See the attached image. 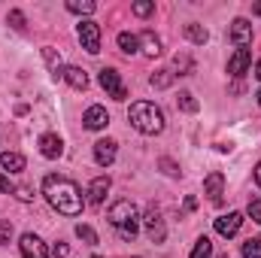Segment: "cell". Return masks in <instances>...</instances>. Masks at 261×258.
Segmentation results:
<instances>
[{"instance_id":"cell-1","label":"cell","mask_w":261,"mask_h":258,"mask_svg":"<svg viewBox=\"0 0 261 258\" xmlns=\"http://www.w3.org/2000/svg\"><path fill=\"white\" fill-rule=\"evenodd\" d=\"M43 194L61 216H79L85 207V197L79 192V186L67 176H58V173H49L43 179Z\"/></svg>"},{"instance_id":"cell-2","label":"cell","mask_w":261,"mask_h":258,"mask_svg":"<svg viewBox=\"0 0 261 258\" xmlns=\"http://www.w3.org/2000/svg\"><path fill=\"white\" fill-rule=\"evenodd\" d=\"M128 122L134 125V131L152 137V134L164 131V113L152 100H137V104H130V110H128Z\"/></svg>"},{"instance_id":"cell-3","label":"cell","mask_w":261,"mask_h":258,"mask_svg":"<svg viewBox=\"0 0 261 258\" xmlns=\"http://www.w3.org/2000/svg\"><path fill=\"white\" fill-rule=\"evenodd\" d=\"M107 219H110V225L116 228V234H119L125 243H130V240L137 237V231H140V213H137V207H134L130 200H116V203L110 207Z\"/></svg>"},{"instance_id":"cell-4","label":"cell","mask_w":261,"mask_h":258,"mask_svg":"<svg viewBox=\"0 0 261 258\" xmlns=\"http://www.w3.org/2000/svg\"><path fill=\"white\" fill-rule=\"evenodd\" d=\"M100 88L113 97V100H125L128 97V88H125V82H122V76H119V70H113V67H103L100 70Z\"/></svg>"},{"instance_id":"cell-5","label":"cell","mask_w":261,"mask_h":258,"mask_svg":"<svg viewBox=\"0 0 261 258\" xmlns=\"http://www.w3.org/2000/svg\"><path fill=\"white\" fill-rule=\"evenodd\" d=\"M76 34H79V43H82V49H85V52H91V55H97V52H100V28H97V21H91V18L79 21Z\"/></svg>"},{"instance_id":"cell-6","label":"cell","mask_w":261,"mask_h":258,"mask_svg":"<svg viewBox=\"0 0 261 258\" xmlns=\"http://www.w3.org/2000/svg\"><path fill=\"white\" fill-rule=\"evenodd\" d=\"M143 228H146V234H149V240H152V243H164L167 228H164V219H161V213H158L155 207H149V210H146V216H143Z\"/></svg>"},{"instance_id":"cell-7","label":"cell","mask_w":261,"mask_h":258,"mask_svg":"<svg viewBox=\"0 0 261 258\" xmlns=\"http://www.w3.org/2000/svg\"><path fill=\"white\" fill-rule=\"evenodd\" d=\"M21 258H49V249H46V243L37 237V234H21Z\"/></svg>"},{"instance_id":"cell-8","label":"cell","mask_w":261,"mask_h":258,"mask_svg":"<svg viewBox=\"0 0 261 258\" xmlns=\"http://www.w3.org/2000/svg\"><path fill=\"white\" fill-rule=\"evenodd\" d=\"M203 194L210 197V203H222V197H225V176L219 173V170H213L206 179H203Z\"/></svg>"},{"instance_id":"cell-9","label":"cell","mask_w":261,"mask_h":258,"mask_svg":"<svg viewBox=\"0 0 261 258\" xmlns=\"http://www.w3.org/2000/svg\"><path fill=\"white\" fill-rule=\"evenodd\" d=\"M116 146H119V143L110 140V137H107V140H97V143H94V161H97L100 167H110V164L116 161V152H119Z\"/></svg>"},{"instance_id":"cell-10","label":"cell","mask_w":261,"mask_h":258,"mask_svg":"<svg viewBox=\"0 0 261 258\" xmlns=\"http://www.w3.org/2000/svg\"><path fill=\"white\" fill-rule=\"evenodd\" d=\"M240 225H243V216H240V213H228V216H219V219H216V234L228 240V237H234V234L240 231Z\"/></svg>"},{"instance_id":"cell-11","label":"cell","mask_w":261,"mask_h":258,"mask_svg":"<svg viewBox=\"0 0 261 258\" xmlns=\"http://www.w3.org/2000/svg\"><path fill=\"white\" fill-rule=\"evenodd\" d=\"M82 122H85V128L88 131H103L107 125H110V116H107L103 107H88L85 116H82Z\"/></svg>"},{"instance_id":"cell-12","label":"cell","mask_w":261,"mask_h":258,"mask_svg":"<svg viewBox=\"0 0 261 258\" xmlns=\"http://www.w3.org/2000/svg\"><path fill=\"white\" fill-rule=\"evenodd\" d=\"M231 40H234L240 49H246V43H252V24H249L246 18H234V21H231Z\"/></svg>"},{"instance_id":"cell-13","label":"cell","mask_w":261,"mask_h":258,"mask_svg":"<svg viewBox=\"0 0 261 258\" xmlns=\"http://www.w3.org/2000/svg\"><path fill=\"white\" fill-rule=\"evenodd\" d=\"M40 152H43L46 158H61V155H64V140H61L58 134H43V137H40Z\"/></svg>"},{"instance_id":"cell-14","label":"cell","mask_w":261,"mask_h":258,"mask_svg":"<svg viewBox=\"0 0 261 258\" xmlns=\"http://www.w3.org/2000/svg\"><path fill=\"white\" fill-rule=\"evenodd\" d=\"M249 64H252V52H249V49H237V52L228 58V73H231V76H243V73L249 70Z\"/></svg>"},{"instance_id":"cell-15","label":"cell","mask_w":261,"mask_h":258,"mask_svg":"<svg viewBox=\"0 0 261 258\" xmlns=\"http://www.w3.org/2000/svg\"><path fill=\"white\" fill-rule=\"evenodd\" d=\"M58 76L64 79L70 88H76V91H85V88H88V76H85V70H82V67H64Z\"/></svg>"},{"instance_id":"cell-16","label":"cell","mask_w":261,"mask_h":258,"mask_svg":"<svg viewBox=\"0 0 261 258\" xmlns=\"http://www.w3.org/2000/svg\"><path fill=\"white\" fill-rule=\"evenodd\" d=\"M107 192H110V176L91 179V186H88V203H91V207H100V203L107 200Z\"/></svg>"},{"instance_id":"cell-17","label":"cell","mask_w":261,"mask_h":258,"mask_svg":"<svg viewBox=\"0 0 261 258\" xmlns=\"http://www.w3.org/2000/svg\"><path fill=\"white\" fill-rule=\"evenodd\" d=\"M0 164H3V170H9V173H21L24 170V155H18V152H0Z\"/></svg>"},{"instance_id":"cell-18","label":"cell","mask_w":261,"mask_h":258,"mask_svg":"<svg viewBox=\"0 0 261 258\" xmlns=\"http://www.w3.org/2000/svg\"><path fill=\"white\" fill-rule=\"evenodd\" d=\"M140 46H143V52L152 55V58L161 55V40L155 37V31H143V34H140Z\"/></svg>"},{"instance_id":"cell-19","label":"cell","mask_w":261,"mask_h":258,"mask_svg":"<svg viewBox=\"0 0 261 258\" xmlns=\"http://www.w3.org/2000/svg\"><path fill=\"white\" fill-rule=\"evenodd\" d=\"M182 31H186V37H189L192 43H197V46H203V43L210 40V34H206V28H203V24H186Z\"/></svg>"},{"instance_id":"cell-20","label":"cell","mask_w":261,"mask_h":258,"mask_svg":"<svg viewBox=\"0 0 261 258\" xmlns=\"http://www.w3.org/2000/svg\"><path fill=\"white\" fill-rule=\"evenodd\" d=\"M119 49L125 52V55H134L137 49H140V37H134V34H119Z\"/></svg>"},{"instance_id":"cell-21","label":"cell","mask_w":261,"mask_h":258,"mask_svg":"<svg viewBox=\"0 0 261 258\" xmlns=\"http://www.w3.org/2000/svg\"><path fill=\"white\" fill-rule=\"evenodd\" d=\"M67 9L70 12H79V15H91L97 9V3H91V0H67Z\"/></svg>"},{"instance_id":"cell-22","label":"cell","mask_w":261,"mask_h":258,"mask_svg":"<svg viewBox=\"0 0 261 258\" xmlns=\"http://www.w3.org/2000/svg\"><path fill=\"white\" fill-rule=\"evenodd\" d=\"M176 107L182 110V113H197V100L192 91H179V97H176Z\"/></svg>"},{"instance_id":"cell-23","label":"cell","mask_w":261,"mask_h":258,"mask_svg":"<svg viewBox=\"0 0 261 258\" xmlns=\"http://www.w3.org/2000/svg\"><path fill=\"white\" fill-rule=\"evenodd\" d=\"M192 258H213V240L210 237H200L192 249Z\"/></svg>"},{"instance_id":"cell-24","label":"cell","mask_w":261,"mask_h":258,"mask_svg":"<svg viewBox=\"0 0 261 258\" xmlns=\"http://www.w3.org/2000/svg\"><path fill=\"white\" fill-rule=\"evenodd\" d=\"M173 76H176L173 70H158L149 82H152V88H167V85H173Z\"/></svg>"},{"instance_id":"cell-25","label":"cell","mask_w":261,"mask_h":258,"mask_svg":"<svg viewBox=\"0 0 261 258\" xmlns=\"http://www.w3.org/2000/svg\"><path fill=\"white\" fill-rule=\"evenodd\" d=\"M173 67L179 70V76H189V73H195V61H192L189 55H176V58H173Z\"/></svg>"},{"instance_id":"cell-26","label":"cell","mask_w":261,"mask_h":258,"mask_svg":"<svg viewBox=\"0 0 261 258\" xmlns=\"http://www.w3.org/2000/svg\"><path fill=\"white\" fill-rule=\"evenodd\" d=\"M76 237H79V240H85L88 246H94V243H97V234H94V228H91V225H76Z\"/></svg>"},{"instance_id":"cell-27","label":"cell","mask_w":261,"mask_h":258,"mask_svg":"<svg viewBox=\"0 0 261 258\" xmlns=\"http://www.w3.org/2000/svg\"><path fill=\"white\" fill-rule=\"evenodd\" d=\"M243 258H261V237H252L243 243Z\"/></svg>"},{"instance_id":"cell-28","label":"cell","mask_w":261,"mask_h":258,"mask_svg":"<svg viewBox=\"0 0 261 258\" xmlns=\"http://www.w3.org/2000/svg\"><path fill=\"white\" fill-rule=\"evenodd\" d=\"M134 15H140V18H146V15H152V9H155V3H149V0H137L134 6Z\"/></svg>"},{"instance_id":"cell-29","label":"cell","mask_w":261,"mask_h":258,"mask_svg":"<svg viewBox=\"0 0 261 258\" xmlns=\"http://www.w3.org/2000/svg\"><path fill=\"white\" fill-rule=\"evenodd\" d=\"M9 240H12V225L0 219V246H9Z\"/></svg>"},{"instance_id":"cell-30","label":"cell","mask_w":261,"mask_h":258,"mask_svg":"<svg viewBox=\"0 0 261 258\" xmlns=\"http://www.w3.org/2000/svg\"><path fill=\"white\" fill-rule=\"evenodd\" d=\"M158 164H161V167H164V173H167V176H179V167H176V164H173V161H170V158H161V161H158Z\"/></svg>"},{"instance_id":"cell-31","label":"cell","mask_w":261,"mask_h":258,"mask_svg":"<svg viewBox=\"0 0 261 258\" xmlns=\"http://www.w3.org/2000/svg\"><path fill=\"white\" fill-rule=\"evenodd\" d=\"M9 24H12V28H18V31H21V28H24V15H21V12H18V9H12V12H9Z\"/></svg>"},{"instance_id":"cell-32","label":"cell","mask_w":261,"mask_h":258,"mask_svg":"<svg viewBox=\"0 0 261 258\" xmlns=\"http://www.w3.org/2000/svg\"><path fill=\"white\" fill-rule=\"evenodd\" d=\"M249 216L261 225V200H249Z\"/></svg>"},{"instance_id":"cell-33","label":"cell","mask_w":261,"mask_h":258,"mask_svg":"<svg viewBox=\"0 0 261 258\" xmlns=\"http://www.w3.org/2000/svg\"><path fill=\"white\" fill-rule=\"evenodd\" d=\"M15 197H18V200H31V197H34V194L28 192V189H24V186H18V189H15Z\"/></svg>"},{"instance_id":"cell-34","label":"cell","mask_w":261,"mask_h":258,"mask_svg":"<svg viewBox=\"0 0 261 258\" xmlns=\"http://www.w3.org/2000/svg\"><path fill=\"white\" fill-rule=\"evenodd\" d=\"M6 192H12V186H9V176L0 173V194H6Z\"/></svg>"},{"instance_id":"cell-35","label":"cell","mask_w":261,"mask_h":258,"mask_svg":"<svg viewBox=\"0 0 261 258\" xmlns=\"http://www.w3.org/2000/svg\"><path fill=\"white\" fill-rule=\"evenodd\" d=\"M52 252H55L58 258H67V246H64V243H55V246H52Z\"/></svg>"},{"instance_id":"cell-36","label":"cell","mask_w":261,"mask_h":258,"mask_svg":"<svg viewBox=\"0 0 261 258\" xmlns=\"http://www.w3.org/2000/svg\"><path fill=\"white\" fill-rule=\"evenodd\" d=\"M255 183H258V186H261V161H258V164H255Z\"/></svg>"},{"instance_id":"cell-37","label":"cell","mask_w":261,"mask_h":258,"mask_svg":"<svg viewBox=\"0 0 261 258\" xmlns=\"http://www.w3.org/2000/svg\"><path fill=\"white\" fill-rule=\"evenodd\" d=\"M255 76H258V79H261V61H258V64H255Z\"/></svg>"},{"instance_id":"cell-38","label":"cell","mask_w":261,"mask_h":258,"mask_svg":"<svg viewBox=\"0 0 261 258\" xmlns=\"http://www.w3.org/2000/svg\"><path fill=\"white\" fill-rule=\"evenodd\" d=\"M255 15H261V3H255Z\"/></svg>"},{"instance_id":"cell-39","label":"cell","mask_w":261,"mask_h":258,"mask_svg":"<svg viewBox=\"0 0 261 258\" xmlns=\"http://www.w3.org/2000/svg\"><path fill=\"white\" fill-rule=\"evenodd\" d=\"M255 97H258V107H261V91H258V94H255Z\"/></svg>"}]
</instances>
